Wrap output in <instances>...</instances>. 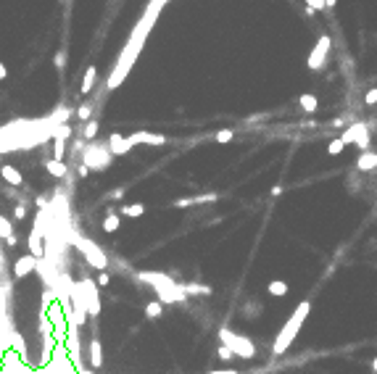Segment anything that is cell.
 <instances>
[{
  "label": "cell",
  "instance_id": "6da1fadb",
  "mask_svg": "<svg viewBox=\"0 0 377 374\" xmlns=\"http://www.w3.org/2000/svg\"><path fill=\"white\" fill-rule=\"evenodd\" d=\"M164 3H167V0H151L148 8H145V13H143V18L135 24V29H132V34H130V42L124 45V50H122V55H119L116 66H114V71H111V77H108V82H106L108 90H116V87L124 82L127 74H130V69L135 66L137 55H140L143 45H145V37L151 34V29H153L156 18H159V13H161Z\"/></svg>",
  "mask_w": 377,
  "mask_h": 374
},
{
  "label": "cell",
  "instance_id": "7a4b0ae2",
  "mask_svg": "<svg viewBox=\"0 0 377 374\" xmlns=\"http://www.w3.org/2000/svg\"><path fill=\"white\" fill-rule=\"evenodd\" d=\"M137 277H140L143 282L153 285V290L159 293V303H182L188 298L182 285L174 282V279L167 277L164 272H137Z\"/></svg>",
  "mask_w": 377,
  "mask_h": 374
},
{
  "label": "cell",
  "instance_id": "3957f363",
  "mask_svg": "<svg viewBox=\"0 0 377 374\" xmlns=\"http://www.w3.org/2000/svg\"><path fill=\"white\" fill-rule=\"evenodd\" d=\"M309 311H311V303L309 301H303V303L296 306V311L290 314V319L285 322V327L277 332V340H274V345H272L274 356H282V353L290 348V343L296 340V335L301 332V327H303V322H306Z\"/></svg>",
  "mask_w": 377,
  "mask_h": 374
},
{
  "label": "cell",
  "instance_id": "277c9868",
  "mask_svg": "<svg viewBox=\"0 0 377 374\" xmlns=\"http://www.w3.org/2000/svg\"><path fill=\"white\" fill-rule=\"evenodd\" d=\"M219 340H222V345H227V348L232 351L235 356H240V359H253L256 356L253 343L248 340L245 335H237L232 330H227V327H222V330H219Z\"/></svg>",
  "mask_w": 377,
  "mask_h": 374
},
{
  "label": "cell",
  "instance_id": "5b68a950",
  "mask_svg": "<svg viewBox=\"0 0 377 374\" xmlns=\"http://www.w3.org/2000/svg\"><path fill=\"white\" fill-rule=\"evenodd\" d=\"M74 242L79 245V250L85 253V258H87V264L90 266H95V269H100V272H108V258L103 256V250H100L98 245L93 240H85V237H74Z\"/></svg>",
  "mask_w": 377,
  "mask_h": 374
},
{
  "label": "cell",
  "instance_id": "8992f818",
  "mask_svg": "<svg viewBox=\"0 0 377 374\" xmlns=\"http://www.w3.org/2000/svg\"><path fill=\"white\" fill-rule=\"evenodd\" d=\"M340 140H343L346 145L354 143L359 151H370V129H367L364 121H356V124H351L343 135H340Z\"/></svg>",
  "mask_w": 377,
  "mask_h": 374
},
{
  "label": "cell",
  "instance_id": "52a82bcc",
  "mask_svg": "<svg viewBox=\"0 0 377 374\" xmlns=\"http://www.w3.org/2000/svg\"><path fill=\"white\" fill-rule=\"evenodd\" d=\"M111 164V153H108V145H87L85 151V166L87 169H106V166Z\"/></svg>",
  "mask_w": 377,
  "mask_h": 374
},
{
  "label": "cell",
  "instance_id": "ba28073f",
  "mask_svg": "<svg viewBox=\"0 0 377 374\" xmlns=\"http://www.w3.org/2000/svg\"><path fill=\"white\" fill-rule=\"evenodd\" d=\"M79 290H82V301H85V311L90 316H98L100 314V298H98L95 282H93V279H82Z\"/></svg>",
  "mask_w": 377,
  "mask_h": 374
},
{
  "label": "cell",
  "instance_id": "9c48e42d",
  "mask_svg": "<svg viewBox=\"0 0 377 374\" xmlns=\"http://www.w3.org/2000/svg\"><path fill=\"white\" fill-rule=\"evenodd\" d=\"M327 53H330V37L327 34H322L319 37V42L314 45V50H311V55H309V69L311 71H319L322 66H325V61H327Z\"/></svg>",
  "mask_w": 377,
  "mask_h": 374
},
{
  "label": "cell",
  "instance_id": "30bf717a",
  "mask_svg": "<svg viewBox=\"0 0 377 374\" xmlns=\"http://www.w3.org/2000/svg\"><path fill=\"white\" fill-rule=\"evenodd\" d=\"M37 266H40V258H34L32 253L29 256H21V258H16V264H13V277L21 279L26 274H32Z\"/></svg>",
  "mask_w": 377,
  "mask_h": 374
},
{
  "label": "cell",
  "instance_id": "8fae6325",
  "mask_svg": "<svg viewBox=\"0 0 377 374\" xmlns=\"http://www.w3.org/2000/svg\"><path fill=\"white\" fill-rule=\"evenodd\" d=\"M219 198L216 192H203V195H190V198H180L174 200V208H190V205H203V203H214Z\"/></svg>",
  "mask_w": 377,
  "mask_h": 374
},
{
  "label": "cell",
  "instance_id": "7c38bea8",
  "mask_svg": "<svg viewBox=\"0 0 377 374\" xmlns=\"http://www.w3.org/2000/svg\"><path fill=\"white\" fill-rule=\"evenodd\" d=\"M127 140H130V145H140V143H145V145H167V137L156 135V132H135Z\"/></svg>",
  "mask_w": 377,
  "mask_h": 374
},
{
  "label": "cell",
  "instance_id": "4fadbf2b",
  "mask_svg": "<svg viewBox=\"0 0 377 374\" xmlns=\"http://www.w3.org/2000/svg\"><path fill=\"white\" fill-rule=\"evenodd\" d=\"M108 153H111V156H124V153H130V140H127L124 135H119V132H114L111 137H108Z\"/></svg>",
  "mask_w": 377,
  "mask_h": 374
},
{
  "label": "cell",
  "instance_id": "5bb4252c",
  "mask_svg": "<svg viewBox=\"0 0 377 374\" xmlns=\"http://www.w3.org/2000/svg\"><path fill=\"white\" fill-rule=\"evenodd\" d=\"M356 169H359V172H372V169H377V153H375V151H362V153H359V161H356Z\"/></svg>",
  "mask_w": 377,
  "mask_h": 374
},
{
  "label": "cell",
  "instance_id": "9a60e30c",
  "mask_svg": "<svg viewBox=\"0 0 377 374\" xmlns=\"http://www.w3.org/2000/svg\"><path fill=\"white\" fill-rule=\"evenodd\" d=\"M0 177H3L5 182H11L13 187H21V185H24V177L16 172L13 166H0Z\"/></svg>",
  "mask_w": 377,
  "mask_h": 374
},
{
  "label": "cell",
  "instance_id": "2e32d148",
  "mask_svg": "<svg viewBox=\"0 0 377 374\" xmlns=\"http://www.w3.org/2000/svg\"><path fill=\"white\" fill-rule=\"evenodd\" d=\"M90 364H93V369L103 367V348H100V340L90 343Z\"/></svg>",
  "mask_w": 377,
  "mask_h": 374
},
{
  "label": "cell",
  "instance_id": "e0dca14e",
  "mask_svg": "<svg viewBox=\"0 0 377 374\" xmlns=\"http://www.w3.org/2000/svg\"><path fill=\"white\" fill-rule=\"evenodd\" d=\"M266 293H269V295H277V298L288 295V282H282V279H272V282L266 285Z\"/></svg>",
  "mask_w": 377,
  "mask_h": 374
},
{
  "label": "cell",
  "instance_id": "ac0fdd59",
  "mask_svg": "<svg viewBox=\"0 0 377 374\" xmlns=\"http://www.w3.org/2000/svg\"><path fill=\"white\" fill-rule=\"evenodd\" d=\"M95 77H98V69L95 66H87L85 77H82V92H90L95 87Z\"/></svg>",
  "mask_w": 377,
  "mask_h": 374
},
{
  "label": "cell",
  "instance_id": "d6986e66",
  "mask_svg": "<svg viewBox=\"0 0 377 374\" xmlns=\"http://www.w3.org/2000/svg\"><path fill=\"white\" fill-rule=\"evenodd\" d=\"M298 103H301V108H303V111H309V114H314V111L319 108V100H317V95H311V92L301 95V98H298Z\"/></svg>",
  "mask_w": 377,
  "mask_h": 374
},
{
  "label": "cell",
  "instance_id": "ffe728a7",
  "mask_svg": "<svg viewBox=\"0 0 377 374\" xmlns=\"http://www.w3.org/2000/svg\"><path fill=\"white\" fill-rule=\"evenodd\" d=\"M182 290H185V295H211V287L208 285H195V282L182 285Z\"/></svg>",
  "mask_w": 377,
  "mask_h": 374
},
{
  "label": "cell",
  "instance_id": "44dd1931",
  "mask_svg": "<svg viewBox=\"0 0 377 374\" xmlns=\"http://www.w3.org/2000/svg\"><path fill=\"white\" fill-rule=\"evenodd\" d=\"M145 213V205L143 203H130V205H122V216H143Z\"/></svg>",
  "mask_w": 377,
  "mask_h": 374
},
{
  "label": "cell",
  "instance_id": "7402d4cb",
  "mask_svg": "<svg viewBox=\"0 0 377 374\" xmlns=\"http://www.w3.org/2000/svg\"><path fill=\"white\" fill-rule=\"evenodd\" d=\"M45 169H48L53 177H66V164H63V161H56V158L45 164Z\"/></svg>",
  "mask_w": 377,
  "mask_h": 374
},
{
  "label": "cell",
  "instance_id": "603a6c76",
  "mask_svg": "<svg viewBox=\"0 0 377 374\" xmlns=\"http://www.w3.org/2000/svg\"><path fill=\"white\" fill-rule=\"evenodd\" d=\"M161 311H164V303H159V301H151L145 306V316H148V319H159Z\"/></svg>",
  "mask_w": 377,
  "mask_h": 374
},
{
  "label": "cell",
  "instance_id": "cb8c5ba5",
  "mask_svg": "<svg viewBox=\"0 0 377 374\" xmlns=\"http://www.w3.org/2000/svg\"><path fill=\"white\" fill-rule=\"evenodd\" d=\"M103 229L106 232H116L119 229V213H114V211L108 213V216L103 219Z\"/></svg>",
  "mask_w": 377,
  "mask_h": 374
},
{
  "label": "cell",
  "instance_id": "d4e9b609",
  "mask_svg": "<svg viewBox=\"0 0 377 374\" xmlns=\"http://www.w3.org/2000/svg\"><path fill=\"white\" fill-rule=\"evenodd\" d=\"M63 153H66V140L56 137V143H53V158H56V161H63Z\"/></svg>",
  "mask_w": 377,
  "mask_h": 374
},
{
  "label": "cell",
  "instance_id": "484cf974",
  "mask_svg": "<svg viewBox=\"0 0 377 374\" xmlns=\"http://www.w3.org/2000/svg\"><path fill=\"white\" fill-rule=\"evenodd\" d=\"M343 148H346V143H343V140L338 137V140H333V143L327 145V153H330V156H338L340 151H343Z\"/></svg>",
  "mask_w": 377,
  "mask_h": 374
},
{
  "label": "cell",
  "instance_id": "4316f807",
  "mask_svg": "<svg viewBox=\"0 0 377 374\" xmlns=\"http://www.w3.org/2000/svg\"><path fill=\"white\" fill-rule=\"evenodd\" d=\"M8 235H13V227L5 216H0V237H8Z\"/></svg>",
  "mask_w": 377,
  "mask_h": 374
},
{
  "label": "cell",
  "instance_id": "83f0119b",
  "mask_svg": "<svg viewBox=\"0 0 377 374\" xmlns=\"http://www.w3.org/2000/svg\"><path fill=\"white\" fill-rule=\"evenodd\" d=\"M26 213H29V208H26V203H16V208H13V219H26Z\"/></svg>",
  "mask_w": 377,
  "mask_h": 374
},
{
  "label": "cell",
  "instance_id": "f1b7e54d",
  "mask_svg": "<svg viewBox=\"0 0 377 374\" xmlns=\"http://www.w3.org/2000/svg\"><path fill=\"white\" fill-rule=\"evenodd\" d=\"M98 127H100L98 121H87V124H85V137H87V140H93V137L98 135Z\"/></svg>",
  "mask_w": 377,
  "mask_h": 374
},
{
  "label": "cell",
  "instance_id": "f546056e",
  "mask_svg": "<svg viewBox=\"0 0 377 374\" xmlns=\"http://www.w3.org/2000/svg\"><path fill=\"white\" fill-rule=\"evenodd\" d=\"M232 140V129H222V132H216V143H229Z\"/></svg>",
  "mask_w": 377,
  "mask_h": 374
},
{
  "label": "cell",
  "instance_id": "4dcf8cb0",
  "mask_svg": "<svg viewBox=\"0 0 377 374\" xmlns=\"http://www.w3.org/2000/svg\"><path fill=\"white\" fill-rule=\"evenodd\" d=\"M216 353H219V359H224V361H229V359H235V353H232V351H229V348H227V345H219V351H216Z\"/></svg>",
  "mask_w": 377,
  "mask_h": 374
},
{
  "label": "cell",
  "instance_id": "1f68e13d",
  "mask_svg": "<svg viewBox=\"0 0 377 374\" xmlns=\"http://www.w3.org/2000/svg\"><path fill=\"white\" fill-rule=\"evenodd\" d=\"M90 114H93V106H90V103H85V106L79 108V119H82V121H90Z\"/></svg>",
  "mask_w": 377,
  "mask_h": 374
},
{
  "label": "cell",
  "instance_id": "d6a6232c",
  "mask_svg": "<svg viewBox=\"0 0 377 374\" xmlns=\"http://www.w3.org/2000/svg\"><path fill=\"white\" fill-rule=\"evenodd\" d=\"M364 103H367V106H375V103H377V87H372L370 92H367V95H364Z\"/></svg>",
  "mask_w": 377,
  "mask_h": 374
},
{
  "label": "cell",
  "instance_id": "836d02e7",
  "mask_svg": "<svg viewBox=\"0 0 377 374\" xmlns=\"http://www.w3.org/2000/svg\"><path fill=\"white\" fill-rule=\"evenodd\" d=\"M108 282H111V274H108V272H100V274H98V285L106 287Z\"/></svg>",
  "mask_w": 377,
  "mask_h": 374
},
{
  "label": "cell",
  "instance_id": "e575fe53",
  "mask_svg": "<svg viewBox=\"0 0 377 374\" xmlns=\"http://www.w3.org/2000/svg\"><path fill=\"white\" fill-rule=\"evenodd\" d=\"M306 5L314 8V11H322V8H325V0H306Z\"/></svg>",
  "mask_w": 377,
  "mask_h": 374
},
{
  "label": "cell",
  "instance_id": "d590c367",
  "mask_svg": "<svg viewBox=\"0 0 377 374\" xmlns=\"http://www.w3.org/2000/svg\"><path fill=\"white\" fill-rule=\"evenodd\" d=\"M63 63H66V55H63V50H58V53H56V66L63 69Z\"/></svg>",
  "mask_w": 377,
  "mask_h": 374
},
{
  "label": "cell",
  "instance_id": "8d00e7d4",
  "mask_svg": "<svg viewBox=\"0 0 377 374\" xmlns=\"http://www.w3.org/2000/svg\"><path fill=\"white\" fill-rule=\"evenodd\" d=\"M34 203H37L40 208H48V198H45V195H37V198H34Z\"/></svg>",
  "mask_w": 377,
  "mask_h": 374
},
{
  "label": "cell",
  "instance_id": "74e56055",
  "mask_svg": "<svg viewBox=\"0 0 377 374\" xmlns=\"http://www.w3.org/2000/svg\"><path fill=\"white\" fill-rule=\"evenodd\" d=\"M208 374H237L235 369H216V372H208Z\"/></svg>",
  "mask_w": 377,
  "mask_h": 374
},
{
  "label": "cell",
  "instance_id": "f35d334b",
  "mask_svg": "<svg viewBox=\"0 0 377 374\" xmlns=\"http://www.w3.org/2000/svg\"><path fill=\"white\" fill-rule=\"evenodd\" d=\"M5 77H8V69H5V63L0 61V79H5Z\"/></svg>",
  "mask_w": 377,
  "mask_h": 374
},
{
  "label": "cell",
  "instance_id": "ab89813d",
  "mask_svg": "<svg viewBox=\"0 0 377 374\" xmlns=\"http://www.w3.org/2000/svg\"><path fill=\"white\" fill-rule=\"evenodd\" d=\"M272 195H274V198H277V195H282V185H274V187H272Z\"/></svg>",
  "mask_w": 377,
  "mask_h": 374
},
{
  "label": "cell",
  "instance_id": "60d3db41",
  "mask_svg": "<svg viewBox=\"0 0 377 374\" xmlns=\"http://www.w3.org/2000/svg\"><path fill=\"white\" fill-rule=\"evenodd\" d=\"M5 245L13 248V245H16V235H8V237H5Z\"/></svg>",
  "mask_w": 377,
  "mask_h": 374
},
{
  "label": "cell",
  "instance_id": "b9f144b4",
  "mask_svg": "<svg viewBox=\"0 0 377 374\" xmlns=\"http://www.w3.org/2000/svg\"><path fill=\"white\" fill-rule=\"evenodd\" d=\"M335 3L338 0H325V8H335Z\"/></svg>",
  "mask_w": 377,
  "mask_h": 374
},
{
  "label": "cell",
  "instance_id": "7bdbcfd3",
  "mask_svg": "<svg viewBox=\"0 0 377 374\" xmlns=\"http://www.w3.org/2000/svg\"><path fill=\"white\" fill-rule=\"evenodd\" d=\"M372 369H375V372H377V359H375V361H372Z\"/></svg>",
  "mask_w": 377,
  "mask_h": 374
}]
</instances>
